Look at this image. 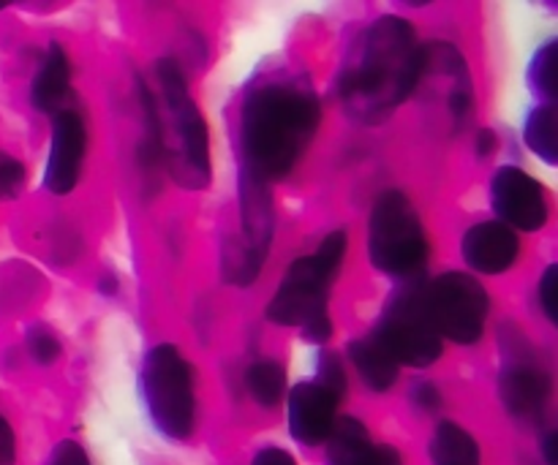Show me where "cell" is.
<instances>
[{
  "instance_id": "cell-14",
  "label": "cell",
  "mask_w": 558,
  "mask_h": 465,
  "mask_svg": "<svg viewBox=\"0 0 558 465\" xmlns=\"http://www.w3.org/2000/svg\"><path fill=\"white\" fill-rule=\"evenodd\" d=\"M336 397L322 390L316 381H300L289 392V430L300 444H322L336 425Z\"/></svg>"
},
{
  "instance_id": "cell-26",
  "label": "cell",
  "mask_w": 558,
  "mask_h": 465,
  "mask_svg": "<svg viewBox=\"0 0 558 465\" xmlns=\"http://www.w3.org/2000/svg\"><path fill=\"white\" fill-rule=\"evenodd\" d=\"M556 283H558V267L550 265L548 270H545L543 283H539V303H543V310H545V316H548L550 325H558Z\"/></svg>"
},
{
  "instance_id": "cell-33",
  "label": "cell",
  "mask_w": 558,
  "mask_h": 465,
  "mask_svg": "<svg viewBox=\"0 0 558 465\" xmlns=\"http://www.w3.org/2000/svg\"><path fill=\"white\" fill-rule=\"evenodd\" d=\"M3 5H5V3H0V9H3Z\"/></svg>"
},
{
  "instance_id": "cell-27",
  "label": "cell",
  "mask_w": 558,
  "mask_h": 465,
  "mask_svg": "<svg viewBox=\"0 0 558 465\" xmlns=\"http://www.w3.org/2000/svg\"><path fill=\"white\" fill-rule=\"evenodd\" d=\"M412 403L420 408V412H425V414L439 412V408H441L439 387L428 384V381H423V384H417L412 390Z\"/></svg>"
},
{
  "instance_id": "cell-8",
  "label": "cell",
  "mask_w": 558,
  "mask_h": 465,
  "mask_svg": "<svg viewBox=\"0 0 558 465\" xmlns=\"http://www.w3.org/2000/svg\"><path fill=\"white\" fill-rule=\"evenodd\" d=\"M276 207L267 183L240 169V234L227 237L221 250L223 281L251 286L259 278L276 232Z\"/></svg>"
},
{
  "instance_id": "cell-28",
  "label": "cell",
  "mask_w": 558,
  "mask_h": 465,
  "mask_svg": "<svg viewBox=\"0 0 558 465\" xmlns=\"http://www.w3.org/2000/svg\"><path fill=\"white\" fill-rule=\"evenodd\" d=\"M49 465H90V463H87L85 450H82L80 444H74V441H60V444L54 446Z\"/></svg>"
},
{
  "instance_id": "cell-12",
  "label": "cell",
  "mask_w": 558,
  "mask_h": 465,
  "mask_svg": "<svg viewBox=\"0 0 558 465\" xmlns=\"http://www.w3.org/2000/svg\"><path fill=\"white\" fill-rule=\"evenodd\" d=\"M85 142L87 134L80 112L63 109V112L54 114L52 142H49V161L47 172H44V185H47V191H52L54 196H65L69 191H74L82 172V161H85Z\"/></svg>"
},
{
  "instance_id": "cell-7",
  "label": "cell",
  "mask_w": 558,
  "mask_h": 465,
  "mask_svg": "<svg viewBox=\"0 0 558 465\" xmlns=\"http://www.w3.org/2000/svg\"><path fill=\"white\" fill-rule=\"evenodd\" d=\"M371 338L398 365L428 368L441 357V338L430 325L428 308H425L423 276L403 281V286L387 303Z\"/></svg>"
},
{
  "instance_id": "cell-5",
  "label": "cell",
  "mask_w": 558,
  "mask_h": 465,
  "mask_svg": "<svg viewBox=\"0 0 558 465\" xmlns=\"http://www.w3.org/2000/svg\"><path fill=\"white\" fill-rule=\"evenodd\" d=\"M368 254L379 272L392 278L423 276L428 261V237L423 221L403 191H385L371 212Z\"/></svg>"
},
{
  "instance_id": "cell-10",
  "label": "cell",
  "mask_w": 558,
  "mask_h": 465,
  "mask_svg": "<svg viewBox=\"0 0 558 465\" xmlns=\"http://www.w3.org/2000/svg\"><path fill=\"white\" fill-rule=\"evenodd\" d=\"M490 205L512 232H537L548 223L545 188L518 167H501L490 180Z\"/></svg>"
},
{
  "instance_id": "cell-13",
  "label": "cell",
  "mask_w": 558,
  "mask_h": 465,
  "mask_svg": "<svg viewBox=\"0 0 558 465\" xmlns=\"http://www.w3.org/2000/svg\"><path fill=\"white\" fill-rule=\"evenodd\" d=\"M420 74L445 82L447 114L452 120V129L461 131L474 112L472 74H469L466 60L461 58V52L456 47H450V44H428V47H423Z\"/></svg>"
},
{
  "instance_id": "cell-19",
  "label": "cell",
  "mask_w": 558,
  "mask_h": 465,
  "mask_svg": "<svg viewBox=\"0 0 558 465\" xmlns=\"http://www.w3.org/2000/svg\"><path fill=\"white\" fill-rule=\"evenodd\" d=\"M434 465H480V446L472 433L456 423H441L430 439Z\"/></svg>"
},
{
  "instance_id": "cell-3",
  "label": "cell",
  "mask_w": 558,
  "mask_h": 465,
  "mask_svg": "<svg viewBox=\"0 0 558 465\" xmlns=\"http://www.w3.org/2000/svg\"><path fill=\"white\" fill-rule=\"evenodd\" d=\"M158 98L156 123L161 163L180 188L199 191L210 183V142L202 112L191 98L185 76L172 58H161L156 65Z\"/></svg>"
},
{
  "instance_id": "cell-32",
  "label": "cell",
  "mask_w": 558,
  "mask_h": 465,
  "mask_svg": "<svg viewBox=\"0 0 558 465\" xmlns=\"http://www.w3.org/2000/svg\"><path fill=\"white\" fill-rule=\"evenodd\" d=\"M543 455H545V463H548V465H558V436L556 433L545 436Z\"/></svg>"
},
{
  "instance_id": "cell-9",
  "label": "cell",
  "mask_w": 558,
  "mask_h": 465,
  "mask_svg": "<svg viewBox=\"0 0 558 465\" xmlns=\"http://www.w3.org/2000/svg\"><path fill=\"white\" fill-rule=\"evenodd\" d=\"M425 308L441 341L447 338L461 346H474L485 332L490 297L477 278L445 272L434 283H425Z\"/></svg>"
},
{
  "instance_id": "cell-6",
  "label": "cell",
  "mask_w": 558,
  "mask_h": 465,
  "mask_svg": "<svg viewBox=\"0 0 558 465\" xmlns=\"http://www.w3.org/2000/svg\"><path fill=\"white\" fill-rule=\"evenodd\" d=\"M140 392L153 425L167 439H189L196 414L194 376L178 348L161 343L147 352L140 370Z\"/></svg>"
},
{
  "instance_id": "cell-23",
  "label": "cell",
  "mask_w": 558,
  "mask_h": 465,
  "mask_svg": "<svg viewBox=\"0 0 558 465\" xmlns=\"http://www.w3.org/2000/svg\"><path fill=\"white\" fill-rule=\"evenodd\" d=\"M316 384L330 392L338 403L347 397V374H343L341 357L336 352H327V348L319 352V357H316Z\"/></svg>"
},
{
  "instance_id": "cell-15",
  "label": "cell",
  "mask_w": 558,
  "mask_h": 465,
  "mask_svg": "<svg viewBox=\"0 0 558 465\" xmlns=\"http://www.w3.org/2000/svg\"><path fill=\"white\" fill-rule=\"evenodd\" d=\"M463 259L485 276L507 272L521 256V240L501 221H483L463 234Z\"/></svg>"
},
{
  "instance_id": "cell-17",
  "label": "cell",
  "mask_w": 558,
  "mask_h": 465,
  "mask_svg": "<svg viewBox=\"0 0 558 465\" xmlns=\"http://www.w3.org/2000/svg\"><path fill=\"white\" fill-rule=\"evenodd\" d=\"M69 87H71L69 58H65L63 47H58V44H49L41 71H38L36 79H33V87H31L33 107H36L38 112H47V114L63 112V109H69L65 107Z\"/></svg>"
},
{
  "instance_id": "cell-24",
  "label": "cell",
  "mask_w": 558,
  "mask_h": 465,
  "mask_svg": "<svg viewBox=\"0 0 558 465\" xmlns=\"http://www.w3.org/2000/svg\"><path fill=\"white\" fill-rule=\"evenodd\" d=\"M25 188V167L9 152H0V201H9L20 196Z\"/></svg>"
},
{
  "instance_id": "cell-11",
  "label": "cell",
  "mask_w": 558,
  "mask_h": 465,
  "mask_svg": "<svg viewBox=\"0 0 558 465\" xmlns=\"http://www.w3.org/2000/svg\"><path fill=\"white\" fill-rule=\"evenodd\" d=\"M554 381L543 365L534 359L529 348L518 346L512 357L505 359V368L499 376V395L505 401L507 412L518 419L543 417L548 406Z\"/></svg>"
},
{
  "instance_id": "cell-4",
  "label": "cell",
  "mask_w": 558,
  "mask_h": 465,
  "mask_svg": "<svg viewBox=\"0 0 558 465\" xmlns=\"http://www.w3.org/2000/svg\"><path fill=\"white\" fill-rule=\"evenodd\" d=\"M349 237L343 229L330 232L311 256L294 261L267 305V319L281 327H300L308 343H327L332 335L327 316V292L347 256Z\"/></svg>"
},
{
  "instance_id": "cell-31",
  "label": "cell",
  "mask_w": 558,
  "mask_h": 465,
  "mask_svg": "<svg viewBox=\"0 0 558 465\" xmlns=\"http://www.w3.org/2000/svg\"><path fill=\"white\" fill-rule=\"evenodd\" d=\"M496 150V134L494 131H480L477 134V156H490Z\"/></svg>"
},
{
  "instance_id": "cell-1",
  "label": "cell",
  "mask_w": 558,
  "mask_h": 465,
  "mask_svg": "<svg viewBox=\"0 0 558 465\" xmlns=\"http://www.w3.org/2000/svg\"><path fill=\"white\" fill-rule=\"evenodd\" d=\"M314 87L294 74H272L248 87L240 114L243 172L262 183L287 178L319 131Z\"/></svg>"
},
{
  "instance_id": "cell-25",
  "label": "cell",
  "mask_w": 558,
  "mask_h": 465,
  "mask_svg": "<svg viewBox=\"0 0 558 465\" xmlns=\"http://www.w3.org/2000/svg\"><path fill=\"white\" fill-rule=\"evenodd\" d=\"M27 352L38 365H52L60 354V343L52 332L36 327V330L27 332Z\"/></svg>"
},
{
  "instance_id": "cell-21",
  "label": "cell",
  "mask_w": 558,
  "mask_h": 465,
  "mask_svg": "<svg viewBox=\"0 0 558 465\" xmlns=\"http://www.w3.org/2000/svg\"><path fill=\"white\" fill-rule=\"evenodd\" d=\"M245 387L259 406L272 408L281 403L283 390H287V370L278 359H259L245 374Z\"/></svg>"
},
{
  "instance_id": "cell-30",
  "label": "cell",
  "mask_w": 558,
  "mask_h": 465,
  "mask_svg": "<svg viewBox=\"0 0 558 465\" xmlns=\"http://www.w3.org/2000/svg\"><path fill=\"white\" fill-rule=\"evenodd\" d=\"M251 465H298L294 463V457L289 455L287 450H276V446H267V450H262L259 455L254 457V463Z\"/></svg>"
},
{
  "instance_id": "cell-18",
  "label": "cell",
  "mask_w": 558,
  "mask_h": 465,
  "mask_svg": "<svg viewBox=\"0 0 558 465\" xmlns=\"http://www.w3.org/2000/svg\"><path fill=\"white\" fill-rule=\"evenodd\" d=\"M349 357H352L357 374L363 376V381L374 392H387L398 381V363L374 338L349 343Z\"/></svg>"
},
{
  "instance_id": "cell-29",
  "label": "cell",
  "mask_w": 558,
  "mask_h": 465,
  "mask_svg": "<svg viewBox=\"0 0 558 465\" xmlns=\"http://www.w3.org/2000/svg\"><path fill=\"white\" fill-rule=\"evenodd\" d=\"M16 461V441L11 425L0 417V465H14Z\"/></svg>"
},
{
  "instance_id": "cell-16",
  "label": "cell",
  "mask_w": 558,
  "mask_h": 465,
  "mask_svg": "<svg viewBox=\"0 0 558 465\" xmlns=\"http://www.w3.org/2000/svg\"><path fill=\"white\" fill-rule=\"evenodd\" d=\"M327 441V465H403L396 446L374 444L365 425L354 417L336 419Z\"/></svg>"
},
{
  "instance_id": "cell-22",
  "label": "cell",
  "mask_w": 558,
  "mask_h": 465,
  "mask_svg": "<svg viewBox=\"0 0 558 465\" xmlns=\"http://www.w3.org/2000/svg\"><path fill=\"white\" fill-rule=\"evenodd\" d=\"M529 87L539 98V107H554L558 98V44L548 41L537 49L529 65Z\"/></svg>"
},
{
  "instance_id": "cell-2",
  "label": "cell",
  "mask_w": 558,
  "mask_h": 465,
  "mask_svg": "<svg viewBox=\"0 0 558 465\" xmlns=\"http://www.w3.org/2000/svg\"><path fill=\"white\" fill-rule=\"evenodd\" d=\"M423 44L396 14L371 22L349 49L338 74V98L360 125H379L417 90Z\"/></svg>"
},
{
  "instance_id": "cell-20",
  "label": "cell",
  "mask_w": 558,
  "mask_h": 465,
  "mask_svg": "<svg viewBox=\"0 0 558 465\" xmlns=\"http://www.w3.org/2000/svg\"><path fill=\"white\" fill-rule=\"evenodd\" d=\"M523 139L545 163H558V114L554 107H534L523 125Z\"/></svg>"
}]
</instances>
